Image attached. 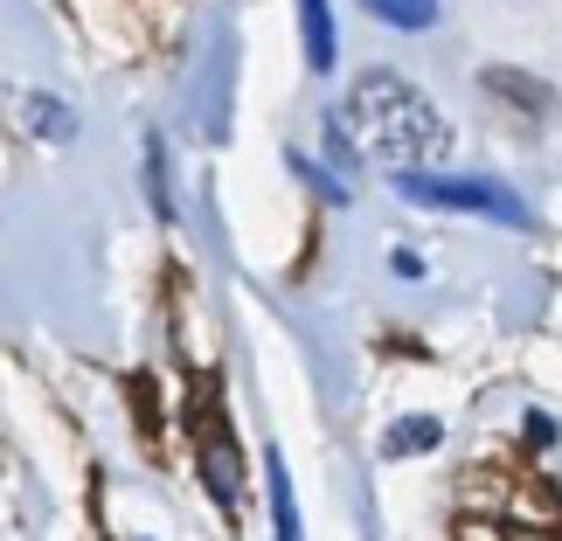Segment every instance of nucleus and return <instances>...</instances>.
I'll return each mask as SVG.
<instances>
[{"mask_svg":"<svg viewBox=\"0 0 562 541\" xmlns=\"http://www.w3.org/2000/svg\"><path fill=\"white\" fill-rule=\"evenodd\" d=\"M396 188L409 194V202H430V208H472V215H493V223H528L521 194L501 188V181H445V174H396Z\"/></svg>","mask_w":562,"mask_h":541,"instance_id":"f03ea898","label":"nucleus"},{"mask_svg":"<svg viewBox=\"0 0 562 541\" xmlns=\"http://www.w3.org/2000/svg\"><path fill=\"white\" fill-rule=\"evenodd\" d=\"M375 21H389V29H430L438 21V0H361Z\"/></svg>","mask_w":562,"mask_h":541,"instance_id":"39448f33","label":"nucleus"},{"mask_svg":"<svg viewBox=\"0 0 562 541\" xmlns=\"http://www.w3.org/2000/svg\"><path fill=\"white\" fill-rule=\"evenodd\" d=\"M271 493H278V541H299V514H292V493H285V465L271 459Z\"/></svg>","mask_w":562,"mask_h":541,"instance_id":"0eeeda50","label":"nucleus"},{"mask_svg":"<svg viewBox=\"0 0 562 541\" xmlns=\"http://www.w3.org/2000/svg\"><path fill=\"white\" fill-rule=\"evenodd\" d=\"M340 125H348V139H355L369 160H382L389 174H430V167L451 154L445 112L417 91V83H403L396 70L355 77L348 119H340Z\"/></svg>","mask_w":562,"mask_h":541,"instance_id":"f257e3e1","label":"nucleus"},{"mask_svg":"<svg viewBox=\"0 0 562 541\" xmlns=\"http://www.w3.org/2000/svg\"><path fill=\"white\" fill-rule=\"evenodd\" d=\"M480 91H486V98H501V112H507V119H521V125H535V133H542L549 112H555V91H549L542 77H528V70H486V77H480Z\"/></svg>","mask_w":562,"mask_h":541,"instance_id":"7ed1b4c3","label":"nucleus"},{"mask_svg":"<svg viewBox=\"0 0 562 541\" xmlns=\"http://www.w3.org/2000/svg\"><path fill=\"white\" fill-rule=\"evenodd\" d=\"M430 444H438V424H430V417H409V424L389 430V451H396V459H403V451H430Z\"/></svg>","mask_w":562,"mask_h":541,"instance_id":"423d86ee","label":"nucleus"},{"mask_svg":"<svg viewBox=\"0 0 562 541\" xmlns=\"http://www.w3.org/2000/svg\"><path fill=\"white\" fill-rule=\"evenodd\" d=\"M299 35H306L313 70H334V14H327V0H299Z\"/></svg>","mask_w":562,"mask_h":541,"instance_id":"20e7f679","label":"nucleus"}]
</instances>
